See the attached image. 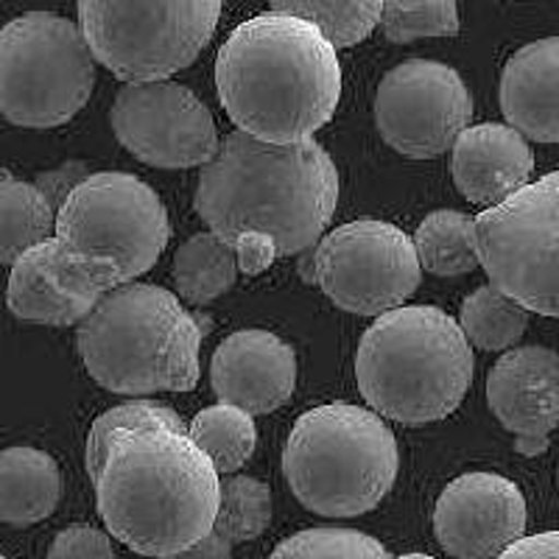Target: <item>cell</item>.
<instances>
[{"label": "cell", "instance_id": "6da1fadb", "mask_svg": "<svg viewBox=\"0 0 559 559\" xmlns=\"http://www.w3.org/2000/svg\"><path fill=\"white\" fill-rule=\"evenodd\" d=\"M84 464L104 526L143 557H171L216 528L222 473L171 406L132 401L104 412Z\"/></svg>", "mask_w": 559, "mask_h": 559}, {"label": "cell", "instance_id": "7a4b0ae2", "mask_svg": "<svg viewBox=\"0 0 559 559\" xmlns=\"http://www.w3.org/2000/svg\"><path fill=\"white\" fill-rule=\"evenodd\" d=\"M338 202V171L317 140L266 143L247 132L224 138L199 174L193 207L210 233L236 249L258 238L277 258L313 247Z\"/></svg>", "mask_w": 559, "mask_h": 559}, {"label": "cell", "instance_id": "3957f363", "mask_svg": "<svg viewBox=\"0 0 559 559\" xmlns=\"http://www.w3.org/2000/svg\"><path fill=\"white\" fill-rule=\"evenodd\" d=\"M224 112L241 132L266 143L311 140L342 98L336 45L313 23L266 12L247 20L216 57Z\"/></svg>", "mask_w": 559, "mask_h": 559}, {"label": "cell", "instance_id": "277c9868", "mask_svg": "<svg viewBox=\"0 0 559 559\" xmlns=\"http://www.w3.org/2000/svg\"><path fill=\"white\" fill-rule=\"evenodd\" d=\"M473 367L459 319L433 306H403L378 317L356 353L361 397L403 426L451 417L471 389Z\"/></svg>", "mask_w": 559, "mask_h": 559}, {"label": "cell", "instance_id": "5b68a950", "mask_svg": "<svg viewBox=\"0 0 559 559\" xmlns=\"http://www.w3.org/2000/svg\"><path fill=\"white\" fill-rule=\"evenodd\" d=\"M76 347L90 378L109 392H191L202 324L168 288L129 283L79 324Z\"/></svg>", "mask_w": 559, "mask_h": 559}, {"label": "cell", "instance_id": "8992f818", "mask_svg": "<svg viewBox=\"0 0 559 559\" xmlns=\"http://www.w3.org/2000/svg\"><path fill=\"white\" fill-rule=\"evenodd\" d=\"M57 213V243L68 277L93 299L146 274L171 238L157 191L123 171L84 177L70 188Z\"/></svg>", "mask_w": 559, "mask_h": 559}, {"label": "cell", "instance_id": "52a82bcc", "mask_svg": "<svg viewBox=\"0 0 559 559\" xmlns=\"http://www.w3.org/2000/svg\"><path fill=\"white\" fill-rule=\"evenodd\" d=\"M397 439L378 412L328 403L294 423L283 476L294 498L324 518H356L376 509L397 478Z\"/></svg>", "mask_w": 559, "mask_h": 559}, {"label": "cell", "instance_id": "ba28073f", "mask_svg": "<svg viewBox=\"0 0 559 559\" xmlns=\"http://www.w3.org/2000/svg\"><path fill=\"white\" fill-rule=\"evenodd\" d=\"M96 53L82 26L53 12H26L0 32V112L23 129L73 121L96 87Z\"/></svg>", "mask_w": 559, "mask_h": 559}, {"label": "cell", "instance_id": "9c48e42d", "mask_svg": "<svg viewBox=\"0 0 559 559\" xmlns=\"http://www.w3.org/2000/svg\"><path fill=\"white\" fill-rule=\"evenodd\" d=\"M224 0H79V26L115 79L163 82L207 48Z\"/></svg>", "mask_w": 559, "mask_h": 559}, {"label": "cell", "instance_id": "30bf717a", "mask_svg": "<svg viewBox=\"0 0 559 559\" xmlns=\"http://www.w3.org/2000/svg\"><path fill=\"white\" fill-rule=\"evenodd\" d=\"M489 283L526 311L559 317V171L473 218Z\"/></svg>", "mask_w": 559, "mask_h": 559}, {"label": "cell", "instance_id": "8fae6325", "mask_svg": "<svg viewBox=\"0 0 559 559\" xmlns=\"http://www.w3.org/2000/svg\"><path fill=\"white\" fill-rule=\"evenodd\" d=\"M423 263L401 227L361 218L319 241L313 277L336 308L358 317H383L417 292Z\"/></svg>", "mask_w": 559, "mask_h": 559}, {"label": "cell", "instance_id": "7c38bea8", "mask_svg": "<svg viewBox=\"0 0 559 559\" xmlns=\"http://www.w3.org/2000/svg\"><path fill=\"white\" fill-rule=\"evenodd\" d=\"M471 118V90L451 64L437 59H406L378 84V132L403 157L445 154L456 146Z\"/></svg>", "mask_w": 559, "mask_h": 559}, {"label": "cell", "instance_id": "4fadbf2b", "mask_svg": "<svg viewBox=\"0 0 559 559\" xmlns=\"http://www.w3.org/2000/svg\"><path fill=\"white\" fill-rule=\"evenodd\" d=\"M109 123L118 143L154 168H204L222 148L202 98L171 79L123 84Z\"/></svg>", "mask_w": 559, "mask_h": 559}, {"label": "cell", "instance_id": "5bb4252c", "mask_svg": "<svg viewBox=\"0 0 559 559\" xmlns=\"http://www.w3.org/2000/svg\"><path fill=\"white\" fill-rule=\"evenodd\" d=\"M439 546L456 559H496L526 532V501L515 481L498 473L453 478L433 509Z\"/></svg>", "mask_w": 559, "mask_h": 559}, {"label": "cell", "instance_id": "9a60e30c", "mask_svg": "<svg viewBox=\"0 0 559 559\" xmlns=\"http://www.w3.org/2000/svg\"><path fill=\"white\" fill-rule=\"evenodd\" d=\"M487 403L515 437L518 453L537 456L559 426V353L548 347H515L489 369Z\"/></svg>", "mask_w": 559, "mask_h": 559}, {"label": "cell", "instance_id": "2e32d148", "mask_svg": "<svg viewBox=\"0 0 559 559\" xmlns=\"http://www.w3.org/2000/svg\"><path fill=\"white\" fill-rule=\"evenodd\" d=\"M210 381L222 403L243 412L272 414L297 389V356L292 344L269 331H238L224 338L210 361Z\"/></svg>", "mask_w": 559, "mask_h": 559}, {"label": "cell", "instance_id": "e0dca14e", "mask_svg": "<svg viewBox=\"0 0 559 559\" xmlns=\"http://www.w3.org/2000/svg\"><path fill=\"white\" fill-rule=\"evenodd\" d=\"M534 171L528 140L509 123L467 127L453 146L451 174L467 202L496 207L518 193Z\"/></svg>", "mask_w": 559, "mask_h": 559}, {"label": "cell", "instance_id": "ac0fdd59", "mask_svg": "<svg viewBox=\"0 0 559 559\" xmlns=\"http://www.w3.org/2000/svg\"><path fill=\"white\" fill-rule=\"evenodd\" d=\"M501 109L526 140L559 143V37L523 45L507 59Z\"/></svg>", "mask_w": 559, "mask_h": 559}, {"label": "cell", "instance_id": "d6986e66", "mask_svg": "<svg viewBox=\"0 0 559 559\" xmlns=\"http://www.w3.org/2000/svg\"><path fill=\"white\" fill-rule=\"evenodd\" d=\"M9 311L28 324L68 328L82 324L102 299H93L73 286L62 261L57 238L28 249L12 266L7 292Z\"/></svg>", "mask_w": 559, "mask_h": 559}, {"label": "cell", "instance_id": "ffe728a7", "mask_svg": "<svg viewBox=\"0 0 559 559\" xmlns=\"http://www.w3.org/2000/svg\"><path fill=\"white\" fill-rule=\"evenodd\" d=\"M62 473L53 456L37 448H7L0 453V521L34 526L57 509Z\"/></svg>", "mask_w": 559, "mask_h": 559}, {"label": "cell", "instance_id": "44dd1931", "mask_svg": "<svg viewBox=\"0 0 559 559\" xmlns=\"http://www.w3.org/2000/svg\"><path fill=\"white\" fill-rule=\"evenodd\" d=\"M51 199L37 185L23 182L12 171L0 179V261L9 269L39 243L57 238Z\"/></svg>", "mask_w": 559, "mask_h": 559}, {"label": "cell", "instance_id": "7402d4cb", "mask_svg": "<svg viewBox=\"0 0 559 559\" xmlns=\"http://www.w3.org/2000/svg\"><path fill=\"white\" fill-rule=\"evenodd\" d=\"M238 254L216 233L188 238L174 254V280L179 297L191 306H207L233 288L238 277Z\"/></svg>", "mask_w": 559, "mask_h": 559}, {"label": "cell", "instance_id": "603a6c76", "mask_svg": "<svg viewBox=\"0 0 559 559\" xmlns=\"http://www.w3.org/2000/svg\"><path fill=\"white\" fill-rule=\"evenodd\" d=\"M414 249L423 269L437 277H459L481 266L473 218L459 210H433L414 233Z\"/></svg>", "mask_w": 559, "mask_h": 559}, {"label": "cell", "instance_id": "cb8c5ba5", "mask_svg": "<svg viewBox=\"0 0 559 559\" xmlns=\"http://www.w3.org/2000/svg\"><path fill=\"white\" fill-rule=\"evenodd\" d=\"M191 439L207 453L222 476H233L249 462L258 445V428L252 414L229 403L202 408L188 426Z\"/></svg>", "mask_w": 559, "mask_h": 559}, {"label": "cell", "instance_id": "d4e9b609", "mask_svg": "<svg viewBox=\"0 0 559 559\" xmlns=\"http://www.w3.org/2000/svg\"><path fill=\"white\" fill-rule=\"evenodd\" d=\"M386 0H272L280 14L313 23L336 48H353L381 26Z\"/></svg>", "mask_w": 559, "mask_h": 559}, {"label": "cell", "instance_id": "484cf974", "mask_svg": "<svg viewBox=\"0 0 559 559\" xmlns=\"http://www.w3.org/2000/svg\"><path fill=\"white\" fill-rule=\"evenodd\" d=\"M459 324L467 342L492 353V349H507L521 342L526 333L528 311L489 283L464 299Z\"/></svg>", "mask_w": 559, "mask_h": 559}, {"label": "cell", "instance_id": "4316f807", "mask_svg": "<svg viewBox=\"0 0 559 559\" xmlns=\"http://www.w3.org/2000/svg\"><path fill=\"white\" fill-rule=\"evenodd\" d=\"M269 521H272V492L266 484L249 476L224 478L213 532L229 543H249L266 532Z\"/></svg>", "mask_w": 559, "mask_h": 559}, {"label": "cell", "instance_id": "83f0119b", "mask_svg": "<svg viewBox=\"0 0 559 559\" xmlns=\"http://www.w3.org/2000/svg\"><path fill=\"white\" fill-rule=\"evenodd\" d=\"M459 26L456 0H386L381 17L383 37L397 45L428 37H456Z\"/></svg>", "mask_w": 559, "mask_h": 559}, {"label": "cell", "instance_id": "f1b7e54d", "mask_svg": "<svg viewBox=\"0 0 559 559\" xmlns=\"http://www.w3.org/2000/svg\"><path fill=\"white\" fill-rule=\"evenodd\" d=\"M269 559H392L381 540L358 528L317 526L292 534Z\"/></svg>", "mask_w": 559, "mask_h": 559}, {"label": "cell", "instance_id": "f546056e", "mask_svg": "<svg viewBox=\"0 0 559 559\" xmlns=\"http://www.w3.org/2000/svg\"><path fill=\"white\" fill-rule=\"evenodd\" d=\"M48 559H115V551L102 528L73 523L53 537Z\"/></svg>", "mask_w": 559, "mask_h": 559}, {"label": "cell", "instance_id": "4dcf8cb0", "mask_svg": "<svg viewBox=\"0 0 559 559\" xmlns=\"http://www.w3.org/2000/svg\"><path fill=\"white\" fill-rule=\"evenodd\" d=\"M496 559H559V532L532 534L521 537L515 546H509L501 557Z\"/></svg>", "mask_w": 559, "mask_h": 559}, {"label": "cell", "instance_id": "1f68e13d", "mask_svg": "<svg viewBox=\"0 0 559 559\" xmlns=\"http://www.w3.org/2000/svg\"><path fill=\"white\" fill-rule=\"evenodd\" d=\"M163 559H233V543L224 540L222 534L210 532L204 540H199L197 546L185 548V551L171 554V557Z\"/></svg>", "mask_w": 559, "mask_h": 559}, {"label": "cell", "instance_id": "d6a6232c", "mask_svg": "<svg viewBox=\"0 0 559 559\" xmlns=\"http://www.w3.org/2000/svg\"><path fill=\"white\" fill-rule=\"evenodd\" d=\"M392 559H433L428 554H403V557H392Z\"/></svg>", "mask_w": 559, "mask_h": 559}]
</instances>
